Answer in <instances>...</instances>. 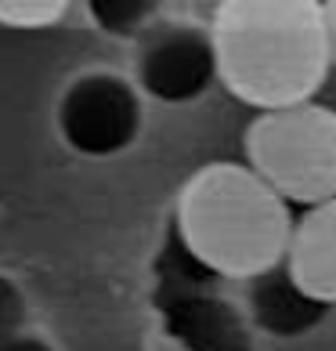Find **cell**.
<instances>
[{
  "instance_id": "cell-1",
  "label": "cell",
  "mask_w": 336,
  "mask_h": 351,
  "mask_svg": "<svg viewBox=\"0 0 336 351\" xmlns=\"http://www.w3.org/2000/svg\"><path fill=\"white\" fill-rule=\"evenodd\" d=\"M217 80L261 112L307 106L329 73L322 4L228 0L214 19Z\"/></svg>"
},
{
  "instance_id": "cell-2",
  "label": "cell",
  "mask_w": 336,
  "mask_h": 351,
  "mask_svg": "<svg viewBox=\"0 0 336 351\" xmlns=\"http://www.w3.org/2000/svg\"><path fill=\"white\" fill-rule=\"evenodd\" d=\"M296 214L250 167L210 163L181 189L174 232L214 276L253 279L286 257Z\"/></svg>"
},
{
  "instance_id": "cell-3",
  "label": "cell",
  "mask_w": 336,
  "mask_h": 351,
  "mask_svg": "<svg viewBox=\"0 0 336 351\" xmlns=\"http://www.w3.org/2000/svg\"><path fill=\"white\" fill-rule=\"evenodd\" d=\"M250 171L293 210L336 199V112L293 106L261 112L246 134Z\"/></svg>"
},
{
  "instance_id": "cell-4",
  "label": "cell",
  "mask_w": 336,
  "mask_h": 351,
  "mask_svg": "<svg viewBox=\"0 0 336 351\" xmlns=\"http://www.w3.org/2000/svg\"><path fill=\"white\" fill-rule=\"evenodd\" d=\"M246 304L257 330L268 337H279V341H296V337L318 330L333 311L326 301L311 297L296 282L286 257L279 265L257 271L253 279H246Z\"/></svg>"
},
{
  "instance_id": "cell-5",
  "label": "cell",
  "mask_w": 336,
  "mask_h": 351,
  "mask_svg": "<svg viewBox=\"0 0 336 351\" xmlns=\"http://www.w3.org/2000/svg\"><path fill=\"white\" fill-rule=\"evenodd\" d=\"M286 261L307 293L336 304V199L296 214Z\"/></svg>"
},
{
  "instance_id": "cell-6",
  "label": "cell",
  "mask_w": 336,
  "mask_h": 351,
  "mask_svg": "<svg viewBox=\"0 0 336 351\" xmlns=\"http://www.w3.org/2000/svg\"><path fill=\"white\" fill-rule=\"evenodd\" d=\"M217 80V51L210 33H174L152 51L148 58V84L156 95L170 101H185L203 95Z\"/></svg>"
},
{
  "instance_id": "cell-7",
  "label": "cell",
  "mask_w": 336,
  "mask_h": 351,
  "mask_svg": "<svg viewBox=\"0 0 336 351\" xmlns=\"http://www.w3.org/2000/svg\"><path fill=\"white\" fill-rule=\"evenodd\" d=\"M177 333L196 351H253L246 319L224 297L192 293L174 308Z\"/></svg>"
},
{
  "instance_id": "cell-8",
  "label": "cell",
  "mask_w": 336,
  "mask_h": 351,
  "mask_svg": "<svg viewBox=\"0 0 336 351\" xmlns=\"http://www.w3.org/2000/svg\"><path fill=\"white\" fill-rule=\"evenodd\" d=\"M66 15V0H0V25L8 29H51Z\"/></svg>"
},
{
  "instance_id": "cell-9",
  "label": "cell",
  "mask_w": 336,
  "mask_h": 351,
  "mask_svg": "<svg viewBox=\"0 0 336 351\" xmlns=\"http://www.w3.org/2000/svg\"><path fill=\"white\" fill-rule=\"evenodd\" d=\"M322 22H326V44H329V66L336 69V4H322Z\"/></svg>"
}]
</instances>
